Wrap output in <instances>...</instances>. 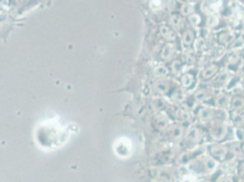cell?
<instances>
[{"instance_id": "cell-20", "label": "cell", "mask_w": 244, "mask_h": 182, "mask_svg": "<svg viewBox=\"0 0 244 182\" xmlns=\"http://www.w3.org/2000/svg\"><path fill=\"white\" fill-rule=\"evenodd\" d=\"M177 117L178 119L180 120H188L190 116H189V113L186 112V111H183V110H180L178 111L177 113Z\"/></svg>"}, {"instance_id": "cell-18", "label": "cell", "mask_w": 244, "mask_h": 182, "mask_svg": "<svg viewBox=\"0 0 244 182\" xmlns=\"http://www.w3.org/2000/svg\"><path fill=\"white\" fill-rule=\"evenodd\" d=\"M220 40L225 44H229L233 40V36L231 34H229V33H224L220 37Z\"/></svg>"}, {"instance_id": "cell-25", "label": "cell", "mask_w": 244, "mask_h": 182, "mask_svg": "<svg viewBox=\"0 0 244 182\" xmlns=\"http://www.w3.org/2000/svg\"><path fill=\"white\" fill-rule=\"evenodd\" d=\"M228 101H229V99L227 98V97L226 96H222L221 97H219L218 98V104L220 105V106H222V107H224V106H226L227 104H228Z\"/></svg>"}, {"instance_id": "cell-5", "label": "cell", "mask_w": 244, "mask_h": 182, "mask_svg": "<svg viewBox=\"0 0 244 182\" xmlns=\"http://www.w3.org/2000/svg\"><path fill=\"white\" fill-rule=\"evenodd\" d=\"M210 153L214 158L221 159L226 156V149L220 145H214L210 148Z\"/></svg>"}, {"instance_id": "cell-4", "label": "cell", "mask_w": 244, "mask_h": 182, "mask_svg": "<svg viewBox=\"0 0 244 182\" xmlns=\"http://www.w3.org/2000/svg\"><path fill=\"white\" fill-rule=\"evenodd\" d=\"M168 118L162 114H158L154 117V124L155 127L158 129H164L168 126Z\"/></svg>"}, {"instance_id": "cell-26", "label": "cell", "mask_w": 244, "mask_h": 182, "mask_svg": "<svg viewBox=\"0 0 244 182\" xmlns=\"http://www.w3.org/2000/svg\"><path fill=\"white\" fill-rule=\"evenodd\" d=\"M219 23V19L217 17H211L209 19V26H216Z\"/></svg>"}, {"instance_id": "cell-31", "label": "cell", "mask_w": 244, "mask_h": 182, "mask_svg": "<svg viewBox=\"0 0 244 182\" xmlns=\"http://www.w3.org/2000/svg\"><path fill=\"white\" fill-rule=\"evenodd\" d=\"M243 85H244V84H243Z\"/></svg>"}, {"instance_id": "cell-14", "label": "cell", "mask_w": 244, "mask_h": 182, "mask_svg": "<svg viewBox=\"0 0 244 182\" xmlns=\"http://www.w3.org/2000/svg\"><path fill=\"white\" fill-rule=\"evenodd\" d=\"M170 24L176 29H180L182 27V20L178 16H173L170 18Z\"/></svg>"}, {"instance_id": "cell-11", "label": "cell", "mask_w": 244, "mask_h": 182, "mask_svg": "<svg viewBox=\"0 0 244 182\" xmlns=\"http://www.w3.org/2000/svg\"><path fill=\"white\" fill-rule=\"evenodd\" d=\"M182 133H183L182 129L179 126H174L170 130V136L174 140H177L178 138H180V136H182Z\"/></svg>"}, {"instance_id": "cell-13", "label": "cell", "mask_w": 244, "mask_h": 182, "mask_svg": "<svg viewBox=\"0 0 244 182\" xmlns=\"http://www.w3.org/2000/svg\"><path fill=\"white\" fill-rule=\"evenodd\" d=\"M173 51H174V48H173L172 46L167 45L164 48H163V50H162V52H161V57H162V58H164V59H168V58H170V57H171Z\"/></svg>"}, {"instance_id": "cell-19", "label": "cell", "mask_w": 244, "mask_h": 182, "mask_svg": "<svg viewBox=\"0 0 244 182\" xmlns=\"http://www.w3.org/2000/svg\"><path fill=\"white\" fill-rule=\"evenodd\" d=\"M204 165H205V167L207 168L208 170H212L216 167V162H215V160L213 159H206Z\"/></svg>"}, {"instance_id": "cell-21", "label": "cell", "mask_w": 244, "mask_h": 182, "mask_svg": "<svg viewBox=\"0 0 244 182\" xmlns=\"http://www.w3.org/2000/svg\"><path fill=\"white\" fill-rule=\"evenodd\" d=\"M171 68H172V71H173L175 74H178V73L181 70V64H180V62H179L178 60L174 61L173 64H172V66H171Z\"/></svg>"}, {"instance_id": "cell-16", "label": "cell", "mask_w": 244, "mask_h": 182, "mask_svg": "<svg viewBox=\"0 0 244 182\" xmlns=\"http://www.w3.org/2000/svg\"><path fill=\"white\" fill-rule=\"evenodd\" d=\"M208 97H209V92H208V90H206V89H200L195 95V97L198 100H206V99H209Z\"/></svg>"}, {"instance_id": "cell-12", "label": "cell", "mask_w": 244, "mask_h": 182, "mask_svg": "<svg viewBox=\"0 0 244 182\" xmlns=\"http://www.w3.org/2000/svg\"><path fill=\"white\" fill-rule=\"evenodd\" d=\"M194 41V33L190 30H187L183 35V42L186 46H190Z\"/></svg>"}, {"instance_id": "cell-7", "label": "cell", "mask_w": 244, "mask_h": 182, "mask_svg": "<svg viewBox=\"0 0 244 182\" xmlns=\"http://www.w3.org/2000/svg\"><path fill=\"white\" fill-rule=\"evenodd\" d=\"M154 89L156 92L159 94H164L167 93L170 89V84L168 81L165 80H158L154 84Z\"/></svg>"}, {"instance_id": "cell-2", "label": "cell", "mask_w": 244, "mask_h": 182, "mask_svg": "<svg viewBox=\"0 0 244 182\" xmlns=\"http://www.w3.org/2000/svg\"><path fill=\"white\" fill-rule=\"evenodd\" d=\"M186 138L190 141V142H193V143H197L199 142L201 138V133H200V130L198 128H191L189 129L187 135H186Z\"/></svg>"}, {"instance_id": "cell-1", "label": "cell", "mask_w": 244, "mask_h": 182, "mask_svg": "<svg viewBox=\"0 0 244 182\" xmlns=\"http://www.w3.org/2000/svg\"><path fill=\"white\" fill-rule=\"evenodd\" d=\"M211 136L216 140L222 139L226 134V128L222 123H216L211 129Z\"/></svg>"}, {"instance_id": "cell-22", "label": "cell", "mask_w": 244, "mask_h": 182, "mask_svg": "<svg viewBox=\"0 0 244 182\" xmlns=\"http://www.w3.org/2000/svg\"><path fill=\"white\" fill-rule=\"evenodd\" d=\"M228 77H229V74L227 73V72H223V73H222L218 77H217V81L219 82V83H221V84H223L224 82H226V80L228 79Z\"/></svg>"}, {"instance_id": "cell-29", "label": "cell", "mask_w": 244, "mask_h": 182, "mask_svg": "<svg viewBox=\"0 0 244 182\" xmlns=\"http://www.w3.org/2000/svg\"><path fill=\"white\" fill-rule=\"evenodd\" d=\"M244 44V33L243 34H242V36L240 37V39L238 40V42H237V45L241 46V45H243Z\"/></svg>"}, {"instance_id": "cell-9", "label": "cell", "mask_w": 244, "mask_h": 182, "mask_svg": "<svg viewBox=\"0 0 244 182\" xmlns=\"http://www.w3.org/2000/svg\"><path fill=\"white\" fill-rule=\"evenodd\" d=\"M231 107L233 109L236 110H241L244 108V97H240V96H236L232 98L231 100Z\"/></svg>"}, {"instance_id": "cell-30", "label": "cell", "mask_w": 244, "mask_h": 182, "mask_svg": "<svg viewBox=\"0 0 244 182\" xmlns=\"http://www.w3.org/2000/svg\"><path fill=\"white\" fill-rule=\"evenodd\" d=\"M242 172L244 173V163H243V165H242Z\"/></svg>"}, {"instance_id": "cell-27", "label": "cell", "mask_w": 244, "mask_h": 182, "mask_svg": "<svg viewBox=\"0 0 244 182\" xmlns=\"http://www.w3.org/2000/svg\"><path fill=\"white\" fill-rule=\"evenodd\" d=\"M154 107L157 109H160L164 107V101L162 99H156L154 101Z\"/></svg>"}, {"instance_id": "cell-15", "label": "cell", "mask_w": 244, "mask_h": 182, "mask_svg": "<svg viewBox=\"0 0 244 182\" xmlns=\"http://www.w3.org/2000/svg\"><path fill=\"white\" fill-rule=\"evenodd\" d=\"M185 60L188 64H193L195 62V53L193 50L189 49L185 53Z\"/></svg>"}, {"instance_id": "cell-3", "label": "cell", "mask_w": 244, "mask_h": 182, "mask_svg": "<svg viewBox=\"0 0 244 182\" xmlns=\"http://www.w3.org/2000/svg\"><path fill=\"white\" fill-rule=\"evenodd\" d=\"M160 33L162 35V37L167 40V41H174L176 39V35L174 33V31L167 26H163L160 28Z\"/></svg>"}, {"instance_id": "cell-10", "label": "cell", "mask_w": 244, "mask_h": 182, "mask_svg": "<svg viewBox=\"0 0 244 182\" xmlns=\"http://www.w3.org/2000/svg\"><path fill=\"white\" fill-rule=\"evenodd\" d=\"M194 82V77L191 74H185L181 77V83L185 88H190L193 85Z\"/></svg>"}, {"instance_id": "cell-28", "label": "cell", "mask_w": 244, "mask_h": 182, "mask_svg": "<svg viewBox=\"0 0 244 182\" xmlns=\"http://www.w3.org/2000/svg\"><path fill=\"white\" fill-rule=\"evenodd\" d=\"M192 12V8H191V6H183V8H182V13L184 14V15H189V14H190Z\"/></svg>"}, {"instance_id": "cell-23", "label": "cell", "mask_w": 244, "mask_h": 182, "mask_svg": "<svg viewBox=\"0 0 244 182\" xmlns=\"http://www.w3.org/2000/svg\"><path fill=\"white\" fill-rule=\"evenodd\" d=\"M189 159H190V153L185 152V153H183V154H181V155L179 156L178 161H179L180 163H187V162L189 161Z\"/></svg>"}, {"instance_id": "cell-8", "label": "cell", "mask_w": 244, "mask_h": 182, "mask_svg": "<svg viewBox=\"0 0 244 182\" xmlns=\"http://www.w3.org/2000/svg\"><path fill=\"white\" fill-rule=\"evenodd\" d=\"M218 71V67L216 65H210V67L206 68L203 72L201 73V77L204 79H209L210 77H212Z\"/></svg>"}, {"instance_id": "cell-6", "label": "cell", "mask_w": 244, "mask_h": 182, "mask_svg": "<svg viewBox=\"0 0 244 182\" xmlns=\"http://www.w3.org/2000/svg\"><path fill=\"white\" fill-rule=\"evenodd\" d=\"M198 117L203 122L210 121L213 117V112H212V110H210L207 108H202L198 111Z\"/></svg>"}, {"instance_id": "cell-24", "label": "cell", "mask_w": 244, "mask_h": 182, "mask_svg": "<svg viewBox=\"0 0 244 182\" xmlns=\"http://www.w3.org/2000/svg\"><path fill=\"white\" fill-rule=\"evenodd\" d=\"M190 21L192 23L193 25H195V26H197V25H199L200 23V16H198V15H192L190 18Z\"/></svg>"}, {"instance_id": "cell-17", "label": "cell", "mask_w": 244, "mask_h": 182, "mask_svg": "<svg viewBox=\"0 0 244 182\" xmlns=\"http://www.w3.org/2000/svg\"><path fill=\"white\" fill-rule=\"evenodd\" d=\"M167 73H168V69L163 66H159L154 69V74L157 77H164L167 75Z\"/></svg>"}]
</instances>
